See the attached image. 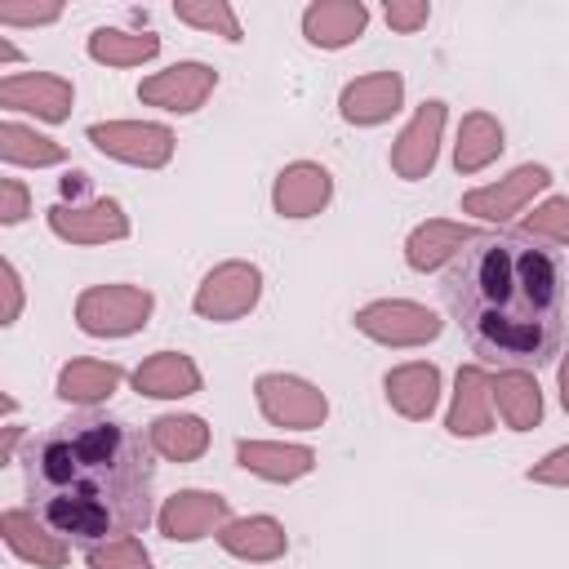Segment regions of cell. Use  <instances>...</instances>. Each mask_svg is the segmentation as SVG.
I'll return each instance as SVG.
<instances>
[{
  "label": "cell",
  "instance_id": "8",
  "mask_svg": "<svg viewBox=\"0 0 569 569\" xmlns=\"http://www.w3.org/2000/svg\"><path fill=\"white\" fill-rule=\"evenodd\" d=\"M551 187V169L547 164H516L507 178L489 182V187H476L462 196V213H476L485 222H507L516 218L538 191Z\"/></svg>",
  "mask_w": 569,
  "mask_h": 569
},
{
  "label": "cell",
  "instance_id": "41",
  "mask_svg": "<svg viewBox=\"0 0 569 569\" xmlns=\"http://www.w3.org/2000/svg\"><path fill=\"white\" fill-rule=\"evenodd\" d=\"M0 58H4V62H18V49H13L9 40H0Z\"/></svg>",
  "mask_w": 569,
  "mask_h": 569
},
{
  "label": "cell",
  "instance_id": "27",
  "mask_svg": "<svg viewBox=\"0 0 569 569\" xmlns=\"http://www.w3.org/2000/svg\"><path fill=\"white\" fill-rule=\"evenodd\" d=\"M502 124L489 111H467L458 124V142H453V164L458 173H480L502 156Z\"/></svg>",
  "mask_w": 569,
  "mask_h": 569
},
{
  "label": "cell",
  "instance_id": "9",
  "mask_svg": "<svg viewBox=\"0 0 569 569\" xmlns=\"http://www.w3.org/2000/svg\"><path fill=\"white\" fill-rule=\"evenodd\" d=\"M218 84V71L204 67V62H173L156 76H147L138 84V98L147 107H160V111H173V116H191L204 107V98L213 93Z\"/></svg>",
  "mask_w": 569,
  "mask_h": 569
},
{
  "label": "cell",
  "instance_id": "16",
  "mask_svg": "<svg viewBox=\"0 0 569 569\" xmlns=\"http://www.w3.org/2000/svg\"><path fill=\"white\" fill-rule=\"evenodd\" d=\"M333 196V178L325 164L316 160H293L276 173V187H271V204L280 218H311L329 204Z\"/></svg>",
  "mask_w": 569,
  "mask_h": 569
},
{
  "label": "cell",
  "instance_id": "1",
  "mask_svg": "<svg viewBox=\"0 0 569 569\" xmlns=\"http://www.w3.org/2000/svg\"><path fill=\"white\" fill-rule=\"evenodd\" d=\"M22 489L31 511L80 551L133 538L151 525V445L129 422L76 413L27 445Z\"/></svg>",
  "mask_w": 569,
  "mask_h": 569
},
{
  "label": "cell",
  "instance_id": "37",
  "mask_svg": "<svg viewBox=\"0 0 569 569\" xmlns=\"http://www.w3.org/2000/svg\"><path fill=\"white\" fill-rule=\"evenodd\" d=\"M0 280H4V311H0V325H13L18 311H22V280H18V267L4 258L0 262Z\"/></svg>",
  "mask_w": 569,
  "mask_h": 569
},
{
  "label": "cell",
  "instance_id": "11",
  "mask_svg": "<svg viewBox=\"0 0 569 569\" xmlns=\"http://www.w3.org/2000/svg\"><path fill=\"white\" fill-rule=\"evenodd\" d=\"M231 520V507L222 493H209V489H178L173 498H164L156 525L169 542H200L209 533H218L222 525Z\"/></svg>",
  "mask_w": 569,
  "mask_h": 569
},
{
  "label": "cell",
  "instance_id": "2",
  "mask_svg": "<svg viewBox=\"0 0 569 569\" xmlns=\"http://www.w3.org/2000/svg\"><path fill=\"white\" fill-rule=\"evenodd\" d=\"M471 351L498 369H542L565 338V267L520 231H480L440 280Z\"/></svg>",
  "mask_w": 569,
  "mask_h": 569
},
{
  "label": "cell",
  "instance_id": "26",
  "mask_svg": "<svg viewBox=\"0 0 569 569\" xmlns=\"http://www.w3.org/2000/svg\"><path fill=\"white\" fill-rule=\"evenodd\" d=\"M147 445L164 462H196L209 449V427L196 413H160L147 427Z\"/></svg>",
  "mask_w": 569,
  "mask_h": 569
},
{
  "label": "cell",
  "instance_id": "5",
  "mask_svg": "<svg viewBox=\"0 0 569 569\" xmlns=\"http://www.w3.org/2000/svg\"><path fill=\"white\" fill-rule=\"evenodd\" d=\"M89 142L102 156L138 169H164L173 160V129L156 120H102L89 124Z\"/></svg>",
  "mask_w": 569,
  "mask_h": 569
},
{
  "label": "cell",
  "instance_id": "6",
  "mask_svg": "<svg viewBox=\"0 0 569 569\" xmlns=\"http://www.w3.org/2000/svg\"><path fill=\"white\" fill-rule=\"evenodd\" d=\"M253 400L271 427H293V431H316L329 418V400L320 387L293 373H262L253 382Z\"/></svg>",
  "mask_w": 569,
  "mask_h": 569
},
{
  "label": "cell",
  "instance_id": "30",
  "mask_svg": "<svg viewBox=\"0 0 569 569\" xmlns=\"http://www.w3.org/2000/svg\"><path fill=\"white\" fill-rule=\"evenodd\" d=\"M173 18L187 27H200V31H218L222 40H240V22L227 0H178Z\"/></svg>",
  "mask_w": 569,
  "mask_h": 569
},
{
  "label": "cell",
  "instance_id": "7",
  "mask_svg": "<svg viewBox=\"0 0 569 569\" xmlns=\"http://www.w3.org/2000/svg\"><path fill=\"white\" fill-rule=\"evenodd\" d=\"M258 298H262V271L253 262L231 258V262H218L200 280L191 307L204 320H240V316H249L258 307Z\"/></svg>",
  "mask_w": 569,
  "mask_h": 569
},
{
  "label": "cell",
  "instance_id": "15",
  "mask_svg": "<svg viewBox=\"0 0 569 569\" xmlns=\"http://www.w3.org/2000/svg\"><path fill=\"white\" fill-rule=\"evenodd\" d=\"M0 533H4V547H9L18 560L36 565V569H62V565L71 560V542L58 538L31 507H9V511L0 516Z\"/></svg>",
  "mask_w": 569,
  "mask_h": 569
},
{
  "label": "cell",
  "instance_id": "40",
  "mask_svg": "<svg viewBox=\"0 0 569 569\" xmlns=\"http://www.w3.org/2000/svg\"><path fill=\"white\" fill-rule=\"evenodd\" d=\"M560 405L569 409V356L560 360Z\"/></svg>",
  "mask_w": 569,
  "mask_h": 569
},
{
  "label": "cell",
  "instance_id": "12",
  "mask_svg": "<svg viewBox=\"0 0 569 569\" xmlns=\"http://www.w3.org/2000/svg\"><path fill=\"white\" fill-rule=\"evenodd\" d=\"M440 133H445V102L440 98H427L413 120L400 129V138L391 142V169L396 178H427L436 169V156H440Z\"/></svg>",
  "mask_w": 569,
  "mask_h": 569
},
{
  "label": "cell",
  "instance_id": "35",
  "mask_svg": "<svg viewBox=\"0 0 569 569\" xmlns=\"http://www.w3.org/2000/svg\"><path fill=\"white\" fill-rule=\"evenodd\" d=\"M427 18H431L427 0H391L387 4V27H396V31H418V27H427Z\"/></svg>",
  "mask_w": 569,
  "mask_h": 569
},
{
  "label": "cell",
  "instance_id": "10",
  "mask_svg": "<svg viewBox=\"0 0 569 569\" xmlns=\"http://www.w3.org/2000/svg\"><path fill=\"white\" fill-rule=\"evenodd\" d=\"M49 231L67 244H107L129 236V213L120 200H80V204H53Z\"/></svg>",
  "mask_w": 569,
  "mask_h": 569
},
{
  "label": "cell",
  "instance_id": "22",
  "mask_svg": "<svg viewBox=\"0 0 569 569\" xmlns=\"http://www.w3.org/2000/svg\"><path fill=\"white\" fill-rule=\"evenodd\" d=\"M133 391L151 400H182L200 391V369L182 351H156L133 369Z\"/></svg>",
  "mask_w": 569,
  "mask_h": 569
},
{
  "label": "cell",
  "instance_id": "14",
  "mask_svg": "<svg viewBox=\"0 0 569 569\" xmlns=\"http://www.w3.org/2000/svg\"><path fill=\"white\" fill-rule=\"evenodd\" d=\"M449 436L476 440L493 431V373L485 365H462L453 378V400L445 413Z\"/></svg>",
  "mask_w": 569,
  "mask_h": 569
},
{
  "label": "cell",
  "instance_id": "38",
  "mask_svg": "<svg viewBox=\"0 0 569 569\" xmlns=\"http://www.w3.org/2000/svg\"><path fill=\"white\" fill-rule=\"evenodd\" d=\"M84 187H89V173H67L62 178V196H71V204H80V196H84Z\"/></svg>",
  "mask_w": 569,
  "mask_h": 569
},
{
  "label": "cell",
  "instance_id": "24",
  "mask_svg": "<svg viewBox=\"0 0 569 569\" xmlns=\"http://www.w3.org/2000/svg\"><path fill=\"white\" fill-rule=\"evenodd\" d=\"M124 382V369L116 360H93V356H80V360H67L58 369V396L67 405H102L116 396V387Z\"/></svg>",
  "mask_w": 569,
  "mask_h": 569
},
{
  "label": "cell",
  "instance_id": "32",
  "mask_svg": "<svg viewBox=\"0 0 569 569\" xmlns=\"http://www.w3.org/2000/svg\"><path fill=\"white\" fill-rule=\"evenodd\" d=\"M84 565L89 569H151V556L138 538H111V542H98L84 551Z\"/></svg>",
  "mask_w": 569,
  "mask_h": 569
},
{
  "label": "cell",
  "instance_id": "33",
  "mask_svg": "<svg viewBox=\"0 0 569 569\" xmlns=\"http://www.w3.org/2000/svg\"><path fill=\"white\" fill-rule=\"evenodd\" d=\"M529 480L533 485H551V489H569V445H560L542 462H533L529 467Z\"/></svg>",
  "mask_w": 569,
  "mask_h": 569
},
{
  "label": "cell",
  "instance_id": "29",
  "mask_svg": "<svg viewBox=\"0 0 569 569\" xmlns=\"http://www.w3.org/2000/svg\"><path fill=\"white\" fill-rule=\"evenodd\" d=\"M0 160L4 164H27V169H49L67 160V147L18 124V120H0Z\"/></svg>",
  "mask_w": 569,
  "mask_h": 569
},
{
  "label": "cell",
  "instance_id": "13",
  "mask_svg": "<svg viewBox=\"0 0 569 569\" xmlns=\"http://www.w3.org/2000/svg\"><path fill=\"white\" fill-rule=\"evenodd\" d=\"M71 102H76L71 80L49 76V71H22V76L0 80V107L4 111H31L36 120L58 124L71 116Z\"/></svg>",
  "mask_w": 569,
  "mask_h": 569
},
{
  "label": "cell",
  "instance_id": "21",
  "mask_svg": "<svg viewBox=\"0 0 569 569\" xmlns=\"http://www.w3.org/2000/svg\"><path fill=\"white\" fill-rule=\"evenodd\" d=\"M369 27V4L360 0H316L302 9V36L316 49H342Z\"/></svg>",
  "mask_w": 569,
  "mask_h": 569
},
{
  "label": "cell",
  "instance_id": "20",
  "mask_svg": "<svg viewBox=\"0 0 569 569\" xmlns=\"http://www.w3.org/2000/svg\"><path fill=\"white\" fill-rule=\"evenodd\" d=\"M218 547L236 560L267 565V560H280L289 551V533L276 516H240V520H227L218 529Z\"/></svg>",
  "mask_w": 569,
  "mask_h": 569
},
{
  "label": "cell",
  "instance_id": "3",
  "mask_svg": "<svg viewBox=\"0 0 569 569\" xmlns=\"http://www.w3.org/2000/svg\"><path fill=\"white\" fill-rule=\"evenodd\" d=\"M156 311V298L142 284H93L76 298V325L89 338H129Z\"/></svg>",
  "mask_w": 569,
  "mask_h": 569
},
{
  "label": "cell",
  "instance_id": "28",
  "mask_svg": "<svg viewBox=\"0 0 569 569\" xmlns=\"http://www.w3.org/2000/svg\"><path fill=\"white\" fill-rule=\"evenodd\" d=\"M160 53L156 31H120V27H98L89 36V58L102 67H138Z\"/></svg>",
  "mask_w": 569,
  "mask_h": 569
},
{
  "label": "cell",
  "instance_id": "19",
  "mask_svg": "<svg viewBox=\"0 0 569 569\" xmlns=\"http://www.w3.org/2000/svg\"><path fill=\"white\" fill-rule=\"evenodd\" d=\"M236 462L271 485H289L316 471V453L307 445H284V440H236Z\"/></svg>",
  "mask_w": 569,
  "mask_h": 569
},
{
  "label": "cell",
  "instance_id": "31",
  "mask_svg": "<svg viewBox=\"0 0 569 569\" xmlns=\"http://www.w3.org/2000/svg\"><path fill=\"white\" fill-rule=\"evenodd\" d=\"M520 236L538 240V244H569V196H551L542 200L525 222Z\"/></svg>",
  "mask_w": 569,
  "mask_h": 569
},
{
  "label": "cell",
  "instance_id": "23",
  "mask_svg": "<svg viewBox=\"0 0 569 569\" xmlns=\"http://www.w3.org/2000/svg\"><path fill=\"white\" fill-rule=\"evenodd\" d=\"M476 236H480L476 227L431 218V222H422V227H413V231H409V240H405V262H409L413 271H436V267L453 262V258H458V249H467Z\"/></svg>",
  "mask_w": 569,
  "mask_h": 569
},
{
  "label": "cell",
  "instance_id": "17",
  "mask_svg": "<svg viewBox=\"0 0 569 569\" xmlns=\"http://www.w3.org/2000/svg\"><path fill=\"white\" fill-rule=\"evenodd\" d=\"M405 102V80L400 71H369L360 80H351L338 98V111L347 124H382L400 111Z\"/></svg>",
  "mask_w": 569,
  "mask_h": 569
},
{
  "label": "cell",
  "instance_id": "36",
  "mask_svg": "<svg viewBox=\"0 0 569 569\" xmlns=\"http://www.w3.org/2000/svg\"><path fill=\"white\" fill-rule=\"evenodd\" d=\"M27 213H31V196H27V187H22L18 178H4V182H0V222L13 227V222H22Z\"/></svg>",
  "mask_w": 569,
  "mask_h": 569
},
{
  "label": "cell",
  "instance_id": "39",
  "mask_svg": "<svg viewBox=\"0 0 569 569\" xmlns=\"http://www.w3.org/2000/svg\"><path fill=\"white\" fill-rule=\"evenodd\" d=\"M18 440H22V427H18V422H9V427H4V445H0V462H13Z\"/></svg>",
  "mask_w": 569,
  "mask_h": 569
},
{
  "label": "cell",
  "instance_id": "4",
  "mask_svg": "<svg viewBox=\"0 0 569 569\" xmlns=\"http://www.w3.org/2000/svg\"><path fill=\"white\" fill-rule=\"evenodd\" d=\"M356 329L382 347H422V342H436L445 320L422 307V302H409V298H378V302H365L356 316Z\"/></svg>",
  "mask_w": 569,
  "mask_h": 569
},
{
  "label": "cell",
  "instance_id": "25",
  "mask_svg": "<svg viewBox=\"0 0 569 569\" xmlns=\"http://www.w3.org/2000/svg\"><path fill=\"white\" fill-rule=\"evenodd\" d=\"M493 405L511 431H529L542 422V387L529 369H498L493 373Z\"/></svg>",
  "mask_w": 569,
  "mask_h": 569
},
{
  "label": "cell",
  "instance_id": "18",
  "mask_svg": "<svg viewBox=\"0 0 569 569\" xmlns=\"http://www.w3.org/2000/svg\"><path fill=\"white\" fill-rule=\"evenodd\" d=\"M382 391H387V405H391L400 418L422 422V418H431L436 405H440V369L427 365V360L396 365V369H387Z\"/></svg>",
  "mask_w": 569,
  "mask_h": 569
},
{
  "label": "cell",
  "instance_id": "34",
  "mask_svg": "<svg viewBox=\"0 0 569 569\" xmlns=\"http://www.w3.org/2000/svg\"><path fill=\"white\" fill-rule=\"evenodd\" d=\"M62 18V4H0V22L4 27H40V22H53Z\"/></svg>",
  "mask_w": 569,
  "mask_h": 569
}]
</instances>
